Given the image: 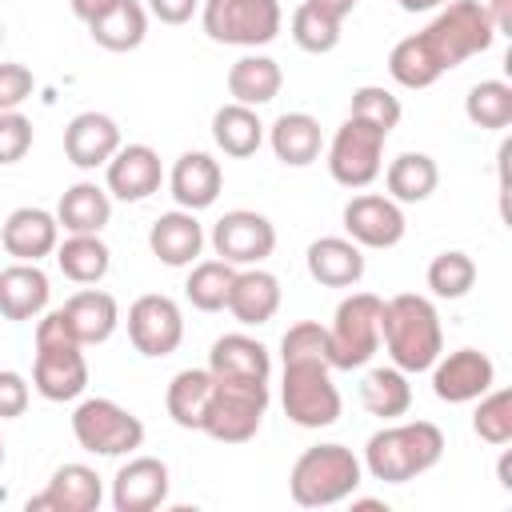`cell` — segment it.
I'll list each match as a JSON object with an SVG mask.
<instances>
[{"mask_svg":"<svg viewBox=\"0 0 512 512\" xmlns=\"http://www.w3.org/2000/svg\"><path fill=\"white\" fill-rule=\"evenodd\" d=\"M492 40L496 28L484 12V0H448L424 32L396 40L388 52V76L400 88H432L468 56L488 52Z\"/></svg>","mask_w":512,"mask_h":512,"instance_id":"1","label":"cell"},{"mask_svg":"<svg viewBox=\"0 0 512 512\" xmlns=\"http://www.w3.org/2000/svg\"><path fill=\"white\" fill-rule=\"evenodd\" d=\"M380 344L388 348V360L400 372H408V376L428 372L436 364V356L444 352V328H440L436 304L416 292H400V296L384 300Z\"/></svg>","mask_w":512,"mask_h":512,"instance_id":"2","label":"cell"},{"mask_svg":"<svg viewBox=\"0 0 512 512\" xmlns=\"http://www.w3.org/2000/svg\"><path fill=\"white\" fill-rule=\"evenodd\" d=\"M444 456V432L432 420H408V424H388L368 436L364 444V468L372 480L384 484H408L436 468Z\"/></svg>","mask_w":512,"mask_h":512,"instance_id":"3","label":"cell"},{"mask_svg":"<svg viewBox=\"0 0 512 512\" xmlns=\"http://www.w3.org/2000/svg\"><path fill=\"white\" fill-rule=\"evenodd\" d=\"M32 388L52 400H76L88 388V360L84 344L72 336L64 312H40L36 316V364H32Z\"/></svg>","mask_w":512,"mask_h":512,"instance_id":"4","label":"cell"},{"mask_svg":"<svg viewBox=\"0 0 512 512\" xmlns=\"http://www.w3.org/2000/svg\"><path fill=\"white\" fill-rule=\"evenodd\" d=\"M364 480V464L344 444H316L304 448L288 472V492L300 508H328L348 500Z\"/></svg>","mask_w":512,"mask_h":512,"instance_id":"5","label":"cell"},{"mask_svg":"<svg viewBox=\"0 0 512 512\" xmlns=\"http://www.w3.org/2000/svg\"><path fill=\"white\" fill-rule=\"evenodd\" d=\"M264 412H268V380L212 376V396L200 432H208L220 444H244L260 432Z\"/></svg>","mask_w":512,"mask_h":512,"instance_id":"6","label":"cell"},{"mask_svg":"<svg viewBox=\"0 0 512 512\" xmlns=\"http://www.w3.org/2000/svg\"><path fill=\"white\" fill-rule=\"evenodd\" d=\"M380 316L384 300L372 292H352L336 304L332 328H328V364L340 372L364 368L380 348Z\"/></svg>","mask_w":512,"mask_h":512,"instance_id":"7","label":"cell"},{"mask_svg":"<svg viewBox=\"0 0 512 512\" xmlns=\"http://www.w3.org/2000/svg\"><path fill=\"white\" fill-rule=\"evenodd\" d=\"M200 24L208 40L232 48H264L280 36V0H200Z\"/></svg>","mask_w":512,"mask_h":512,"instance_id":"8","label":"cell"},{"mask_svg":"<svg viewBox=\"0 0 512 512\" xmlns=\"http://www.w3.org/2000/svg\"><path fill=\"white\" fill-rule=\"evenodd\" d=\"M280 400L284 416L300 428H328L340 420V392L328 360H284Z\"/></svg>","mask_w":512,"mask_h":512,"instance_id":"9","label":"cell"},{"mask_svg":"<svg viewBox=\"0 0 512 512\" xmlns=\"http://www.w3.org/2000/svg\"><path fill=\"white\" fill-rule=\"evenodd\" d=\"M72 436L84 452L96 456H128L144 444V424L136 412H128L124 404L108 400V396H92L80 400L72 412Z\"/></svg>","mask_w":512,"mask_h":512,"instance_id":"10","label":"cell"},{"mask_svg":"<svg viewBox=\"0 0 512 512\" xmlns=\"http://www.w3.org/2000/svg\"><path fill=\"white\" fill-rule=\"evenodd\" d=\"M384 140H388V132H380L376 124H368L360 116H348L328 144L332 180L344 188H368L384 172Z\"/></svg>","mask_w":512,"mask_h":512,"instance_id":"11","label":"cell"},{"mask_svg":"<svg viewBox=\"0 0 512 512\" xmlns=\"http://www.w3.org/2000/svg\"><path fill=\"white\" fill-rule=\"evenodd\" d=\"M128 340L148 360L172 356L180 348V340H184L180 304L172 296H164V292H148V296L132 300V308H128Z\"/></svg>","mask_w":512,"mask_h":512,"instance_id":"12","label":"cell"},{"mask_svg":"<svg viewBox=\"0 0 512 512\" xmlns=\"http://www.w3.org/2000/svg\"><path fill=\"white\" fill-rule=\"evenodd\" d=\"M212 248H216L220 260L240 264V268H252V264H260V260L272 256L276 228H272L268 216H260L252 208H232V212H224L212 224Z\"/></svg>","mask_w":512,"mask_h":512,"instance_id":"13","label":"cell"},{"mask_svg":"<svg viewBox=\"0 0 512 512\" xmlns=\"http://www.w3.org/2000/svg\"><path fill=\"white\" fill-rule=\"evenodd\" d=\"M492 384H496V364L480 348H456L448 356L440 352L436 364H432V392L444 404L480 400Z\"/></svg>","mask_w":512,"mask_h":512,"instance_id":"14","label":"cell"},{"mask_svg":"<svg viewBox=\"0 0 512 512\" xmlns=\"http://www.w3.org/2000/svg\"><path fill=\"white\" fill-rule=\"evenodd\" d=\"M404 228H408L404 208L392 196L360 192L344 204V232L360 248H392L404 240Z\"/></svg>","mask_w":512,"mask_h":512,"instance_id":"15","label":"cell"},{"mask_svg":"<svg viewBox=\"0 0 512 512\" xmlns=\"http://www.w3.org/2000/svg\"><path fill=\"white\" fill-rule=\"evenodd\" d=\"M168 464L156 456H132L112 476V508L116 512H152L168 500Z\"/></svg>","mask_w":512,"mask_h":512,"instance_id":"16","label":"cell"},{"mask_svg":"<svg viewBox=\"0 0 512 512\" xmlns=\"http://www.w3.org/2000/svg\"><path fill=\"white\" fill-rule=\"evenodd\" d=\"M104 180H108V196H116L124 204H136V200H148L160 188L164 168H160L156 148H148V144H120L116 156L104 164Z\"/></svg>","mask_w":512,"mask_h":512,"instance_id":"17","label":"cell"},{"mask_svg":"<svg viewBox=\"0 0 512 512\" xmlns=\"http://www.w3.org/2000/svg\"><path fill=\"white\" fill-rule=\"evenodd\" d=\"M0 244H4V252H8L12 260L40 264L44 256L56 252V244H60V224H56L52 212L24 204V208L8 212V220H4V228H0Z\"/></svg>","mask_w":512,"mask_h":512,"instance_id":"18","label":"cell"},{"mask_svg":"<svg viewBox=\"0 0 512 512\" xmlns=\"http://www.w3.org/2000/svg\"><path fill=\"white\" fill-rule=\"evenodd\" d=\"M116 148H120V128L104 112H80L64 128V156L84 172L104 168L116 156Z\"/></svg>","mask_w":512,"mask_h":512,"instance_id":"19","label":"cell"},{"mask_svg":"<svg viewBox=\"0 0 512 512\" xmlns=\"http://www.w3.org/2000/svg\"><path fill=\"white\" fill-rule=\"evenodd\" d=\"M104 500V484L96 476V468L88 464H60L48 480V488L40 496L28 500L32 508H52V512H96Z\"/></svg>","mask_w":512,"mask_h":512,"instance_id":"20","label":"cell"},{"mask_svg":"<svg viewBox=\"0 0 512 512\" xmlns=\"http://www.w3.org/2000/svg\"><path fill=\"white\" fill-rule=\"evenodd\" d=\"M148 248H152V256H156L160 264H168V268H188V264H196V256H200V248H204V228H200L196 212L176 208V212L156 216L152 228H148Z\"/></svg>","mask_w":512,"mask_h":512,"instance_id":"21","label":"cell"},{"mask_svg":"<svg viewBox=\"0 0 512 512\" xmlns=\"http://www.w3.org/2000/svg\"><path fill=\"white\" fill-rule=\"evenodd\" d=\"M168 188H172V200L188 212L212 208L224 188V168L208 152H184L168 172Z\"/></svg>","mask_w":512,"mask_h":512,"instance_id":"22","label":"cell"},{"mask_svg":"<svg viewBox=\"0 0 512 512\" xmlns=\"http://www.w3.org/2000/svg\"><path fill=\"white\" fill-rule=\"evenodd\" d=\"M308 276L324 288H352L364 276V248L348 236H320L304 252Z\"/></svg>","mask_w":512,"mask_h":512,"instance_id":"23","label":"cell"},{"mask_svg":"<svg viewBox=\"0 0 512 512\" xmlns=\"http://www.w3.org/2000/svg\"><path fill=\"white\" fill-rule=\"evenodd\" d=\"M244 328H256V324H268L280 308V280L272 272H264L260 264L244 268L232 276V288H228V304H224Z\"/></svg>","mask_w":512,"mask_h":512,"instance_id":"24","label":"cell"},{"mask_svg":"<svg viewBox=\"0 0 512 512\" xmlns=\"http://www.w3.org/2000/svg\"><path fill=\"white\" fill-rule=\"evenodd\" d=\"M48 276L40 272V264H8L0 272V316L4 320H36L40 312H48Z\"/></svg>","mask_w":512,"mask_h":512,"instance_id":"25","label":"cell"},{"mask_svg":"<svg viewBox=\"0 0 512 512\" xmlns=\"http://www.w3.org/2000/svg\"><path fill=\"white\" fill-rule=\"evenodd\" d=\"M64 320L72 328V336L88 348V344H104L116 324H120V304L112 292H100V288H84V292H72L64 300Z\"/></svg>","mask_w":512,"mask_h":512,"instance_id":"26","label":"cell"},{"mask_svg":"<svg viewBox=\"0 0 512 512\" xmlns=\"http://www.w3.org/2000/svg\"><path fill=\"white\" fill-rule=\"evenodd\" d=\"M268 144H272V152H276L280 164L308 168L320 156V148H324V132H320V120L316 116H308V112H284L268 128Z\"/></svg>","mask_w":512,"mask_h":512,"instance_id":"27","label":"cell"},{"mask_svg":"<svg viewBox=\"0 0 512 512\" xmlns=\"http://www.w3.org/2000/svg\"><path fill=\"white\" fill-rule=\"evenodd\" d=\"M208 372L212 376H232V380H268L272 376V356L260 340H252L244 332H228L212 344Z\"/></svg>","mask_w":512,"mask_h":512,"instance_id":"28","label":"cell"},{"mask_svg":"<svg viewBox=\"0 0 512 512\" xmlns=\"http://www.w3.org/2000/svg\"><path fill=\"white\" fill-rule=\"evenodd\" d=\"M280 84H284L280 64L272 56H260V52H248L228 68V96L236 104H248V108H260V104L276 100Z\"/></svg>","mask_w":512,"mask_h":512,"instance_id":"29","label":"cell"},{"mask_svg":"<svg viewBox=\"0 0 512 512\" xmlns=\"http://www.w3.org/2000/svg\"><path fill=\"white\" fill-rule=\"evenodd\" d=\"M112 220V196L108 188L80 180L72 188H64L60 204H56V224L64 232H100Z\"/></svg>","mask_w":512,"mask_h":512,"instance_id":"30","label":"cell"},{"mask_svg":"<svg viewBox=\"0 0 512 512\" xmlns=\"http://www.w3.org/2000/svg\"><path fill=\"white\" fill-rule=\"evenodd\" d=\"M436 184H440V168L428 152H400L384 168V188L396 204H420L436 192Z\"/></svg>","mask_w":512,"mask_h":512,"instance_id":"31","label":"cell"},{"mask_svg":"<svg viewBox=\"0 0 512 512\" xmlns=\"http://www.w3.org/2000/svg\"><path fill=\"white\" fill-rule=\"evenodd\" d=\"M56 264L72 284H100L112 268V252L100 232H68V240L56 244Z\"/></svg>","mask_w":512,"mask_h":512,"instance_id":"32","label":"cell"},{"mask_svg":"<svg viewBox=\"0 0 512 512\" xmlns=\"http://www.w3.org/2000/svg\"><path fill=\"white\" fill-rule=\"evenodd\" d=\"M212 140H216V148L224 156L244 160V156H252L264 144V124H260L256 108L232 100V104H220L216 108V116H212Z\"/></svg>","mask_w":512,"mask_h":512,"instance_id":"33","label":"cell"},{"mask_svg":"<svg viewBox=\"0 0 512 512\" xmlns=\"http://www.w3.org/2000/svg\"><path fill=\"white\" fill-rule=\"evenodd\" d=\"M88 32L108 52H132L148 36V8L140 0H120L116 8H108L104 16H96L88 24Z\"/></svg>","mask_w":512,"mask_h":512,"instance_id":"34","label":"cell"},{"mask_svg":"<svg viewBox=\"0 0 512 512\" xmlns=\"http://www.w3.org/2000/svg\"><path fill=\"white\" fill-rule=\"evenodd\" d=\"M208 396H212V372L208 368H184L168 380L164 392V408L172 416V424L180 428H200L204 412H208Z\"/></svg>","mask_w":512,"mask_h":512,"instance_id":"35","label":"cell"},{"mask_svg":"<svg viewBox=\"0 0 512 512\" xmlns=\"http://www.w3.org/2000/svg\"><path fill=\"white\" fill-rule=\"evenodd\" d=\"M360 404H364L372 416H380V420H396V416H404L408 404H412L408 372H400L396 364H388V368H372V372L364 376V384H360Z\"/></svg>","mask_w":512,"mask_h":512,"instance_id":"36","label":"cell"},{"mask_svg":"<svg viewBox=\"0 0 512 512\" xmlns=\"http://www.w3.org/2000/svg\"><path fill=\"white\" fill-rule=\"evenodd\" d=\"M232 276H236V264L228 260H196L188 280H184V296L192 308L200 312H220L228 304V288H232Z\"/></svg>","mask_w":512,"mask_h":512,"instance_id":"37","label":"cell"},{"mask_svg":"<svg viewBox=\"0 0 512 512\" xmlns=\"http://www.w3.org/2000/svg\"><path fill=\"white\" fill-rule=\"evenodd\" d=\"M464 112L476 128H492V132L508 128L512 124V84H504V80L472 84V92L464 100Z\"/></svg>","mask_w":512,"mask_h":512,"instance_id":"38","label":"cell"},{"mask_svg":"<svg viewBox=\"0 0 512 512\" xmlns=\"http://www.w3.org/2000/svg\"><path fill=\"white\" fill-rule=\"evenodd\" d=\"M472 284H476V260L468 252L448 248V252L432 256V264H428V288H432V296L460 300V296L472 292Z\"/></svg>","mask_w":512,"mask_h":512,"instance_id":"39","label":"cell"},{"mask_svg":"<svg viewBox=\"0 0 512 512\" xmlns=\"http://www.w3.org/2000/svg\"><path fill=\"white\" fill-rule=\"evenodd\" d=\"M472 432L484 444L504 448L512 440V392L508 388H488L472 412Z\"/></svg>","mask_w":512,"mask_h":512,"instance_id":"40","label":"cell"},{"mask_svg":"<svg viewBox=\"0 0 512 512\" xmlns=\"http://www.w3.org/2000/svg\"><path fill=\"white\" fill-rule=\"evenodd\" d=\"M340 20H332L328 12H320V8H312L308 0L292 12V40L304 48V52H312V56H324V52H332L336 44H340Z\"/></svg>","mask_w":512,"mask_h":512,"instance_id":"41","label":"cell"},{"mask_svg":"<svg viewBox=\"0 0 512 512\" xmlns=\"http://www.w3.org/2000/svg\"><path fill=\"white\" fill-rule=\"evenodd\" d=\"M348 116H360V120L376 124L380 132H392L400 124V100L384 84H360L352 92V112Z\"/></svg>","mask_w":512,"mask_h":512,"instance_id":"42","label":"cell"},{"mask_svg":"<svg viewBox=\"0 0 512 512\" xmlns=\"http://www.w3.org/2000/svg\"><path fill=\"white\" fill-rule=\"evenodd\" d=\"M280 356L284 360H328V328H320L316 320L292 324L280 340Z\"/></svg>","mask_w":512,"mask_h":512,"instance_id":"43","label":"cell"},{"mask_svg":"<svg viewBox=\"0 0 512 512\" xmlns=\"http://www.w3.org/2000/svg\"><path fill=\"white\" fill-rule=\"evenodd\" d=\"M28 148H32V120L20 108L0 112V164L24 160Z\"/></svg>","mask_w":512,"mask_h":512,"instance_id":"44","label":"cell"},{"mask_svg":"<svg viewBox=\"0 0 512 512\" xmlns=\"http://www.w3.org/2000/svg\"><path fill=\"white\" fill-rule=\"evenodd\" d=\"M32 88H36V80H32V72L24 64H16V60L0 64V112L20 108L32 96Z\"/></svg>","mask_w":512,"mask_h":512,"instance_id":"45","label":"cell"},{"mask_svg":"<svg viewBox=\"0 0 512 512\" xmlns=\"http://www.w3.org/2000/svg\"><path fill=\"white\" fill-rule=\"evenodd\" d=\"M28 412V380L20 372H0V420H16Z\"/></svg>","mask_w":512,"mask_h":512,"instance_id":"46","label":"cell"},{"mask_svg":"<svg viewBox=\"0 0 512 512\" xmlns=\"http://www.w3.org/2000/svg\"><path fill=\"white\" fill-rule=\"evenodd\" d=\"M200 8V0H148V12L160 20V24H188L192 12Z\"/></svg>","mask_w":512,"mask_h":512,"instance_id":"47","label":"cell"},{"mask_svg":"<svg viewBox=\"0 0 512 512\" xmlns=\"http://www.w3.org/2000/svg\"><path fill=\"white\" fill-rule=\"evenodd\" d=\"M484 12H488V20H492L496 36L512 28V0H488V4H484Z\"/></svg>","mask_w":512,"mask_h":512,"instance_id":"48","label":"cell"},{"mask_svg":"<svg viewBox=\"0 0 512 512\" xmlns=\"http://www.w3.org/2000/svg\"><path fill=\"white\" fill-rule=\"evenodd\" d=\"M120 0H72V12L84 20V24H92L96 16H104L108 8H116Z\"/></svg>","mask_w":512,"mask_h":512,"instance_id":"49","label":"cell"},{"mask_svg":"<svg viewBox=\"0 0 512 512\" xmlns=\"http://www.w3.org/2000/svg\"><path fill=\"white\" fill-rule=\"evenodd\" d=\"M308 4H312V8H320V12H328L332 20H340V24H344V16H348L360 0H308Z\"/></svg>","mask_w":512,"mask_h":512,"instance_id":"50","label":"cell"},{"mask_svg":"<svg viewBox=\"0 0 512 512\" xmlns=\"http://www.w3.org/2000/svg\"><path fill=\"white\" fill-rule=\"evenodd\" d=\"M404 12H432V8H444L448 0H396Z\"/></svg>","mask_w":512,"mask_h":512,"instance_id":"51","label":"cell"},{"mask_svg":"<svg viewBox=\"0 0 512 512\" xmlns=\"http://www.w3.org/2000/svg\"><path fill=\"white\" fill-rule=\"evenodd\" d=\"M508 460H512V456L504 452V456H500V464H496V476H500V488H508V492H512V472H508Z\"/></svg>","mask_w":512,"mask_h":512,"instance_id":"52","label":"cell"},{"mask_svg":"<svg viewBox=\"0 0 512 512\" xmlns=\"http://www.w3.org/2000/svg\"><path fill=\"white\" fill-rule=\"evenodd\" d=\"M0 44H4V20H0Z\"/></svg>","mask_w":512,"mask_h":512,"instance_id":"53","label":"cell"},{"mask_svg":"<svg viewBox=\"0 0 512 512\" xmlns=\"http://www.w3.org/2000/svg\"><path fill=\"white\" fill-rule=\"evenodd\" d=\"M0 464H4V440H0Z\"/></svg>","mask_w":512,"mask_h":512,"instance_id":"54","label":"cell"}]
</instances>
